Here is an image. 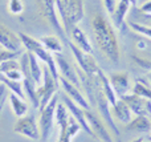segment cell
Listing matches in <instances>:
<instances>
[{
	"mask_svg": "<svg viewBox=\"0 0 151 142\" xmlns=\"http://www.w3.org/2000/svg\"><path fill=\"white\" fill-rule=\"evenodd\" d=\"M91 29L96 44L101 53L113 64H118L121 58V49L117 35L110 21L101 13H97L91 20Z\"/></svg>",
	"mask_w": 151,
	"mask_h": 142,
	"instance_id": "obj_1",
	"label": "cell"
},
{
	"mask_svg": "<svg viewBox=\"0 0 151 142\" xmlns=\"http://www.w3.org/2000/svg\"><path fill=\"white\" fill-rule=\"evenodd\" d=\"M55 3L64 31L69 37L70 31L78 25L85 16L83 0H55Z\"/></svg>",
	"mask_w": 151,
	"mask_h": 142,
	"instance_id": "obj_2",
	"label": "cell"
},
{
	"mask_svg": "<svg viewBox=\"0 0 151 142\" xmlns=\"http://www.w3.org/2000/svg\"><path fill=\"white\" fill-rule=\"evenodd\" d=\"M19 37H20L21 43H23V47L27 49V52H32L40 61L45 64L48 66V69L50 71L52 76L55 77L56 80L60 79V74H58V69L57 65H56V61H55V56L41 44L39 39H35V37L29 36L27 33H23L20 32L19 33Z\"/></svg>",
	"mask_w": 151,
	"mask_h": 142,
	"instance_id": "obj_3",
	"label": "cell"
},
{
	"mask_svg": "<svg viewBox=\"0 0 151 142\" xmlns=\"http://www.w3.org/2000/svg\"><path fill=\"white\" fill-rule=\"evenodd\" d=\"M37 8H39V12L42 17L45 19L49 27L53 31L57 33V36L60 37L63 41H65L68 44L70 40H69L68 35L64 31V27L60 21V17L57 15V9H56V3L55 0H35Z\"/></svg>",
	"mask_w": 151,
	"mask_h": 142,
	"instance_id": "obj_4",
	"label": "cell"
},
{
	"mask_svg": "<svg viewBox=\"0 0 151 142\" xmlns=\"http://www.w3.org/2000/svg\"><path fill=\"white\" fill-rule=\"evenodd\" d=\"M58 80L52 76L50 71L45 65L42 68V82L37 85V98H39V110H42L49 104V101L56 96V90L58 88Z\"/></svg>",
	"mask_w": 151,
	"mask_h": 142,
	"instance_id": "obj_5",
	"label": "cell"
},
{
	"mask_svg": "<svg viewBox=\"0 0 151 142\" xmlns=\"http://www.w3.org/2000/svg\"><path fill=\"white\" fill-rule=\"evenodd\" d=\"M57 102H58V96L56 94L49 101V104L42 110H40L39 129H40V141L41 142H47L48 138L50 137V133L53 130V124H55V113H56Z\"/></svg>",
	"mask_w": 151,
	"mask_h": 142,
	"instance_id": "obj_6",
	"label": "cell"
},
{
	"mask_svg": "<svg viewBox=\"0 0 151 142\" xmlns=\"http://www.w3.org/2000/svg\"><path fill=\"white\" fill-rule=\"evenodd\" d=\"M68 45H69V48H70L72 53H73L76 61H77L78 68H80L88 77L97 76V73H98V71L101 68L98 66L96 58L91 56V53H86V52H83V50H81L80 48L76 47L72 41H69Z\"/></svg>",
	"mask_w": 151,
	"mask_h": 142,
	"instance_id": "obj_7",
	"label": "cell"
},
{
	"mask_svg": "<svg viewBox=\"0 0 151 142\" xmlns=\"http://www.w3.org/2000/svg\"><path fill=\"white\" fill-rule=\"evenodd\" d=\"M13 132L23 136V137L29 138V140H33V141L40 140L39 122H36V118H35L33 114L17 118L15 126H13Z\"/></svg>",
	"mask_w": 151,
	"mask_h": 142,
	"instance_id": "obj_8",
	"label": "cell"
},
{
	"mask_svg": "<svg viewBox=\"0 0 151 142\" xmlns=\"http://www.w3.org/2000/svg\"><path fill=\"white\" fill-rule=\"evenodd\" d=\"M85 117H86L89 128H90L91 133H93V137L98 138L102 142H114L111 134L109 133L107 128L105 126V122L97 114H94L90 110H85Z\"/></svg>",
	"mask_w": 151,
	"mask_h": 142,
	"instance_id": "obj_9",
	"label": "cell"
},
{
	"mask_svg": "<svg viewBox=\"0 0 151 142\" xmlns=\"http://www.w3.org/2000/svg\"><path fill=\"white\" fill-rule=\"evenodd\" d=\"M0 47L11 52H23V43L19 37V33H15L3 23H0Z\"/></svg>",
	"mask_w": 151,
	"mask_h": 142,
	"instance_id": "obj_10",
	"label": "cell"
},
{
	"mask_svg": "<svg viewBox=\"0 0 151 142\" xmlns=\"http://www.w3.org/2000/svg\"><path fill=\"white\" fill-rule=\"evenodd\" d=\"M122 100L129 105L133 114L151 117V100H146L135 93H129V94L123 96Z\"/></svg>",
	"mask_w": 151,
	"mask_h": 142,
	"instance_id": "obj_11",
	"label": "cell"
},
{
	"mask_svg": "<svg viewBox=\"0 0 151 142\" xmlns=\"http://www.w3.org/2000/svg\"><path fill=\"white\" fill-rule=\"evenodd\" d=\"M107 77H109V81L118 98H122L123 96L130 93L131 84H130V76H129L127 72H114V73H111Z\"/></svg>",
	"mask_w": 151,
	"mask_h": 142,
	"instance_id": "obj_12",
	"label": "cell"
},
{
	"mask_svg": "<svg viewBox=\"0 0 151 142\" xmlns=\"http://www.w3.org/2000/svg\"><path fill=\"white\" fill-rule=\"evenodd\" d=\"M58 82H60L61 86H63L65 96H68L73 102H76L78 106H81V108L85 109V110H89V109H90V104H89V101L86 100L85 96L81 93V90L78 89V86H76L74 84L69 82L68 80L61 77V76H60V79H58Z\"/></svg>",
	"mask_w": 151,
	"mask_h": 142,
	"instance_id": "obj_13",
	"label": "cell"
},
{
	"mask_svg": "<svg viewBox=\"0 0 151 142\" xmlns=\"http://www.w3.org/2000/svg\"><path fill=\"white\" fill-rule=\"evenodd\" d=\"M55 61H56V65H57V69H58V74H60L61 77H64V79H66L69 82L74 84L76 86H80L81 82H80V79H78L77 71L69 64V61L64 57L63 53L55 55Z\"/></svg>",
	"mask_w": 151,
	"mask_h": 142,
	"instance_id": "obj_14",
	"label": "cell"
},
{
	"mask_svg": "<svg viewBox=\"0 0 151 142\" xmlns=\"http://www.w3.org/2000/svg\"><path fill=\"white\" fill-rule=\"evenodd\" d=\"M63 102L65 104V106L68 108L70 116L73 117L78 124H80L81 129H82L85 133H88L89 136L93 137V133H91L90 128H89V125H88V121H86V117H85V109H82L81 106H78L77 104L73 102V101L65 94H64V97H63Z\"/></svg>",
	"mask_w": 151,
	"mask_h": 142,
	"instance_id": "obj_15",
	"label": "cell"
},
{
	"mask_svg": "<svg viewBox=\"0 0 151 142\" xmlns=\"http://www.w3.org/2000/svg\"><path fill=\"white\" fill-rule=\"evenodd\" d=\"M131 5L129 4L127 1H125V0H119L117 4V7H115L114 12L111 13V21L113 24H114V27L117 29H119L122 33H125L126 31V15H127L129 9H130Z\"/></svg>",
	"mask_w": 151,
	"mask_h": 142,
	"instance_id": "obj_16",
	"label": "cell"
},
{
	"mask_svg": "<svg viewBox=\"0 0 151 142\" xmlns=\"http://www.w3.org/2000/svg\"><path fill=\"white\" fill-rule=\"evenodd\" d=\"M69 37L72 39V43H73L77 48H80L81 50H83V52H86V53L93 52V47H91L88 36H86V33L78 25L74 27V28L70 31Z\"/></svg>",
	"mask_w": 151,
	"mask_h": 142,
	"instance_id": "obj_17",
	"label": "cell"
},
{
	"mask_svg": "<svg viewBox=\"0 0 151 142\" xmlns=\"http://www.w3.org/2000/svg\"><path fill=\"white\" fill-rule=\"evenodd\" d=\"M111 114L125 125L129 124V122L133 120V112L130 110L129 105L122 98H118L117 102L111 106Z\"/></svg>",
	"mask_w": 151,
	"mask_h": 142,
	"instance_id": "obj_18",
	"label": "cell"
},
{
	"mask_svg": "<svg viewBox=\"0 0 151 142\" xmlns=\"http://www.w3.org/2000/svg\"><path fill=\"white\" fill-rule=\"evenodd\" d=\"M126 130L137 133H151L150 116H135V118L126 124Z\"/></svg>",
	"mask_w": 151,
	"mask_h": 142,
	"instance_id": "obj_19",
	"label": "cell"
},
{
	"mask_svg": "<svg viewBox=\"0 0 151 142\" xmlns=\"http://www.w3.org/2000/svg\"><path fill=\"white\" fill-rule=\"evenodd\" d=\"M8 98H9V104H11L13 114L17 118L25 116V113L28 112V104H27V101L24 98H20L19 96H16L15 93H11Z\"/></svg>",
	"mask_w": 151,
	"mask_h": 142,
	"instance_id": "obj_20",
	"label": "cell"
},
{
	"mask_svg": "<svg viewBox=\"0 0 151 142\" xmlns=\"http://www.w3.org/2000/svg\"><path fill=\"white\" fill-rule=\"evenodd\" d=\"M98 77H99V81H101V85H102V89H104L105 96H106V98H107V101H109L110 106H113L115 102H117L118 97H117V94H115L114 89H113L111 84H110L109 77L104 73V71H102V69H99Z\"/></svg>",
	"mask_w": 151,
	"mask_h": 142,
	"instance_id": "obj_21",
	"label": "cell"
},
{
	"mask_svg": "<svg viewBox=\"0 0 151 142\" xmlns=\"http://www.w3.org/2000/svg\"><path fill=\"white\" fill-rule=\"evenodd\" d=\"M41 41V44L49 50L50 53H63V43H61V39L58 36H42L41 39H39Z\"/></svg>",
	"mask_w": 151,
	"mask_h": 142,
	"instance_id": "obj_22",
	"label": "cell"
},
{
	"mask_svg": "<svg viewBox=\"0 0 151 142\" xmlns=\"http://www.w3.org/2000/svg\"><path fill=\"white\" fill-rule=\"evenodd\" d=\"M69 117H70V113H69L68 108L65 106V104L64 102H57V106H56V113H55V121L57 122V125L60 126V130L66 129Z\"/></svg>",
	"mask_w": 151,
	"mask_h": 142,
	"instance_id": "obj_23",
	"label": "cell"
},
{
	"mask_svg": "<svg viewBox=\"0 0 151 142\" xmlns=\"http://www.w3.org/2000/svg\"><path fill=\"white\" fill-rule=\"evenodd\" d=\"M27 53H28V58H29V71H31V74L33 77V80L36 81V84L40 85L42 82V68L40 65V60L32 52H27Z\"/></svg>",
	"mask_w": 151,
	"mask_h": 142,
	"instance_id": "obj_24",
	"label": "cell"
},
{
	"mask_svg": "<svg viewBox=\"0 0 151 142\" xmlns=\"http://www.w3.org/2000/svg\"><path fill=\"white\" fill-rule=\"evenodd\" d=\"M0 82L5 85L8 88L11 93H15L16 96H19L20 98H24L25 100V93H24V89H23V82L21 81H13V80H9L4 76V74L0 73Z\"/></svg>",
	"mask_w": 151,
	"mask_h": 142,
	"instance_id": "obj_25",
	"label": "cell"
},
{
	"mask_svg": "<svg viewBox=\"0 0 151 142\" xmlns=\"http://www.w3.org/2000/svg\"><path fill=\"white\" fill-rule=\"evenodd\" d=\"M133 93L146 98V100H151V88L146 86V85L143 84V81H142V79H139L138 81L135 82V85H134V88H133Z\"/></svg>",
	"mask_w": 151,
	"mask_h": 142,
	"instance_id": "obj_26",
	"label": "cell"
},
{
	"mask_svg": "<svg viewBox=\"0 0 151 142\" xmlns=\"http://www.w3.org/2000/svg\"><path fill=\"white\" fill-rule=\"evenodd\" d=\"M129 25H130L131 29H134L135 32L141 33L142 36L151 40V27L150 25H146V24H142V23H135V21H130Z\"/></svg>",
	"mask_w": 151,
	"mask_h": 142,
	"instance_id": "obj_27",
	"label": "cell"
},
{
	"mask_svg": "<svg viewBox=\"0 0 151 142\" xmlns=\"http://www.w3.org/2000/svg\"><path fill=\"white\" fill-rule=\"evenodd\" d=\"M16 69H20V61L17 58H9V60H5L0 64V73L1 74L9 71H16Z\"/></svg>",
	"mask_w": 151,
	"mask_h": 142,
	"instance_id": "obj_28",
	"label": "cell"
},
{
	"mask_svg": "<svg viewBox=\"0 0 151 142\" xmlns=\"http://www.w3.org/2000/svg\"><path fill=\"white\" fill-rule=\"evenodd\" d=\"M8 11H9L12 15H21L24 12V3L23 0H8L7 3Z\"/></svg>",
	"mask_w": 151,
	"mask_h": 142,
	"instance_id": "obj_29",
	"label": "cell"
},
{
	"mask_svg": "<svg viewBox=\"0 0 151 142\" xmlns=\"http://www.w3.org/2000/svg\"><path fill=\"white\" fill-rule=\"evenodd\" d=\"M80 130H82L81 129V126H80V124H78L77 121L73 118V117H69V121H68V126H66V129H65V132L68 133V136L70 138H73L76 137V136L78 134V132Z\"/></svg>",
	"mask_w": 151,
	"mask_h": 142,
	"instance_id": "obj_30",
	"label": "cell"
},
{
	"mask_svg": "<svg viewBox=\"0 0 151 142\" xmlns=\"http://www.w3.org/2000/svg\"><path fill=\"white\" fill-rule=\"evenodd\" d=\"M133 60H134V63H135L141 69H143L145 72H147V73L151 72V60L139 57V56H133Z\"/></svg>",
	"mask_w": 151,
	"mask_h": 142,
	"instance_id": "obj_31",
	"label": "cell"
},
{
	"mask_svg": "<svg viewBox=\"0 0 151 142\" xmlns=\"http://www.w3.org/2000/svg\"><path fill=\"white\" fill-rule=\"evenodd\" d=\"M8 88L5 86L3 82H0V114H1V110L3 108H4L5 105V101H7V98L9 97V94H8Z\"/></svg>",
	"mask_w": 151,
	"mask_h": 142,
	"instance_id": "obj_32",
	"label": "cell"
},
{
	"mask_svg": "<svg viewBox=\"0 0 151 142\" xmlns=\"http://www.w3.org/2000/svg\"><path fill=\"white\" fill-rule=\"evenodd\" d=\"M23 52H11V50H5V49H0V64L5 60L9 58H17V56H20Z\"/></svg>",
	"mask_w": 151,
	"mask_h": 142,
	"instance_id": "obj_33",
	"label": "cell"
},
{
	"mask_svg": "<svg viewBox=\"0 0 151 142\" xmlns=\"http://www.w3.org/2000/svg\"><path fill=\"white\" fill-rule=\"evenodd\" d=\"M4 76L9 80H13V81H23V73H21V69L9 71V72H7V73H4Z\"/></svg>",
	"mask_w": 151,
	"mask_h": 142,
	"instance_id": "obj_34",
	"label": "cell"
},
{
	"mask_svg": "<svg viewBox=\"0 0 151 142\" xmlns=\"http://www.w3.org/2000/svg\"><path fill=\"white\" fill-rule=\"evenodd\" d=\"M117 0H104V5H105V8H106V11L111 15L113 12H114V9H115V7H117Z\"/></svg>",
	"mask_w": 151,
	"mask_h": 142,
	"instance_id": "obj_35",
	"label": "cell"
},
{
	"mask_svg": "<svg viewBox=\"0 0 151 142\" xmlns=\"http://www.w3.org/2000/svg\"><path fill=\"white\" fill-rule=\"evenodd\" d=\"M139 12H141L142 15H151V0L143 3V4L139 7Z\"/></svg>",
	"mask_w": 151,
	"mask_h": 142,
	"instance_id": "obj_36",
	"label": "cell"
},
{
	"mask_svg": "<svg viewBox=\"0 0 151 142\" xmlns=\"http://www.w3.org/2000/svg\"><path fill=\"white\" fill-rule=\"evenodd\" d=\"M57 142H72V138L68 136V133L64 130H60V136H58V140Z\"/></svg>",
	"mask_w": 151,
	"mask_h": 142,
	"instance_id": "obj_37",
	"label": "cell"
},
{
	"mask_svg": "<svg viewBox=\"0 0 151 142\" xmlns=\"http://www.w3.org/2000/svg\"><path fill=\"white\" fill-rule=\"evenodd\" d=\"M129 142H146L143 137H138V138H134V140H130Z\"/></svg>",
	"mask_w": 151,
	"mask_h": 142,
	"instance_id": "obj_38",
	"label": "cell"
},
{
	"mask_svg": "<svg viewBox=\"0 0 151 142\" xmlns=\"http://www.w3.org/2000/svg\"><path fill=\"white\" fill-rule=\"evenodd\" d=\"M125 1H127L130 5H137V3H138V0H125Z\"/></svg>",
	"mask_w": 151,
	"mask_h": 142,
	"instance_id": "obj_39",
	"label": "cell"
},
{
	"mask_svg": "<svg viewBox=\"0 0 151 142\" xmlns=\"http://www.w3.org/2000/svg\"><path fill=\"white\" fill-rule=\"evenodd\" d=\"M147 79H149V81L151 82V72H149V73H147Z\"/></svg>",
	"mask_w": 151,
	"mask_h": 142,
	"instance_id": "obj_40",
	"label": "cell"
},
{
	"mask_svg": "<svg viewBox=\"0 0 151 142\" xmlns=\"http://www.w3.org/2000/svg\"><path fill=\"white\" fill-rule=\"evenodd\" d=\"M147 142H151V133H150V136H149V138H147Z\"/></svg>",
	"mask_w": 151,
	"mask_h": 142,
	"instance_id": "obj_41",
	"label": "cell"
},
{
	"mask_svg": "<svg viewBox=\"0 0 151 142\" xmlns=\"http://www.w3.org/2000/svg\"><path fill=\"white\" fill-rule=\"evenodd\" d=\"M117 142H122V141H121V138H119V137H117Z\"/></svg>",
	"mask_w": 151,
	"mask_h": 142,
	"instance_id": "obj_42",
	"label": "cell"
},
{
	"mask_svg": "<svg viewBox=\"0 0 151 142\" xmlns=\"http://www.w3.org/2000/svg\"><path fill=\"white\" fill-rule=\"evenodd\" d=\"M0 49H3V48H1V47H0Z\"/></svg>",
	"mask_w": 151,
	"mask_h": 142,
	"instance_id": "obj_43",
	"label": "cell"
}]
</instances>
